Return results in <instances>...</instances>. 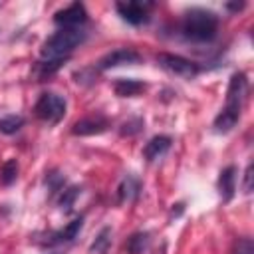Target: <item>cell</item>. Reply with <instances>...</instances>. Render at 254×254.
<instances>
[{
    "label": "cell",
    "instance_id": "16",
    "mask_svg": "<svg viewBox=\"0 0 254 254\" xmlns=\"http://www.w3.org/2000/svg\"><path fill=\"white\" fill-rule=\"evenodd\" d=\"M149 246V234L147 232H135L127 238V244H125V250L129 254H143Z\"/></svg>",
    "mask_w": 254,
    "mask_h": 254
},
{
    "label": "cell",
    "instance_id": "11",
    "mask_svg": "<svg viewBox=\"0 0 254 254\" xmlns=\"http://www.w3.org/2000/svg\"><path fill=\"white\" fill-rule=\"evenodd\" d=\"M171 147V137L169 135H155L153 139H149V143L143 149V155L147 161H155L159 157H163Z\"/></svg>",
    "mask_w": 254,
    "mask_h": 254
},
{
    "label": "cell",
    "instance_id": "25",
    "mask_svg": "<svg viewBox=\"0 0 254 254\" xmlns=\"http://www.w3.org/2000/svg\"><path fill=\"white\" fill-rule=\"evenodd\" d=\"M226 8L228 10H242L244 8V2H240V4H226Z\"/></svg>",
    "mask_w": 254,
    "mask_h": 254
},
{
    "label": "cell",
    "instance_id": "10",
    "mask_svg": "<svg viewBox=\"0 0 254 254\" xmlns=\"http://www.w3.org/2000/svg\"><path fill=\"white\" fill-rule=\"evenodd\" d=\"M234 190H236V167H226L220 171V177H218V192L222 196V200H232L234 196Z\"/></svg>",
    "mask_w": 254,
    "mask_h": 254
},
{
    "label": "cell",
    "instance_id": "5",
    "mask_svg": "<svg viewBox=\"0 0 254 254\" xmlns=\"http://www.w3.org/2000/svg\"><path fill=\"white\" fill-rule=\"evenodd\" d=\"M157 64L165 71H169L173 75H179V77H185V79H192L200 71V65L198 64H194L189 58L177 56V54H159L157 56Z\"/></svg>",
    "mask_w": 254,
    "mask_h": 254
},
{
    "label": "cell",
    "instance_id": "14",
    "mask_svg": "<svg viewBox=\"0 0 254 254\" xmlns=\"http://www.w3.org/2000/svg\"><path fill=\"white\" fill-rule=\"evenodd\" d=\"M143 89H145V83L139 81V79H125V77H121V79H117L113 83V91L119 97H133V95L141 93Z\"/></svg>",
    "mask_w": 254,
    "mask_h": 254
},
{
    "label": "cell",
    "instance_id": "20",
    "mask_svg": "<svg viewBox=\"0 0 254 254\" xmlns=\"http://www.w3.org/2000/svg\"><path fill=\"white\" fill-rule=\"evenodd\" d=\"M16 179H18V163H16V159H8V161L2 165V169H0V183L8 187V185H12Z\"/></svg>",
    "mask_w": 254,
    "mask_h": 254
},
{
    "label": "cell",
    "instance_id": "7",
    "mask_svg": "<svg viewBox=\"0 0 254 254\" xmlns=\"http://www.w3.org/2000/svg\"><path fill=\"white\" fill-rule=\"evenodd\" d=\"M54 22L62 28H79L81 24L87 22V12H85V6L81 2H73L69 4L67 8L60 10L54 14Z\"/></svg>",
    "mask_w": 254,
    "mask_h": 254
},
{
    "label": "cell",
    "instance_id": "21",
    "mask_svg": "<svg viewBox=\"0 0 254 254\" xmlns=\"http://www.w3.org/2000/svg\"><path fill=\"white\" fill-rule=\"evenodd\" d=\"M46 185H48L50 194H56V192H60V190L64 189L65 179H64L62 173H58V171H50V173L46 175Z\"/></svg>",
    "mask_w": 254,
    "mask_h": 254
},
{
    "label": "cell",
    "instance_id": "8",
    "mask_svg": "<svg viewBox=\"0 0 254 254\" xmlns=\"http://www.w3.org/2000/svg\"><path fill=\"white\" fill-rule=\"evenodd\" d=\"M139 62H141V56L135 50H131V48H119V50H113V52L105 54L97 62V67L99 69H111V67L131 65V64H139Z\"/></svg>",
    "mask_w": 254,
    "mask_h": 254
},
{
    "label": "cell",
    "instance_id": "17",
    "mask_svg": "<svg viewBox=\"0 0 254 254\" xmlns=\"http://www.w3.org/2000/svg\"><path fill=\"white\" fill-rule=\"evenodd\" d=\"M79 192H81L79 187H67V189H62V190H60V196H58V206H60L64 212H69L71 206H73V202H75V198L79 196Z\"/></svg>",
    "mask_w": 254,
    "mask_h": 254
},
{
    "label": "cell",
    "instance_id": "9",
    "mask_svg": "<svg viewBox=\"0 0 254 254\" xmlns=\"http://www.w3.org/2000/svg\"><path fill=\"white\" fill-rule=\"evenodd\" d=\"M107 127H109V121H107L103 115H91V117H83V119L75 121L73 127H71V133H73V135H79V137H85V135H99V133H103Z\"/></svg>",
    "mask_w": 254,
    "mask_h": 254
},
{
    "label": "cell",
    "instance_id": "2",
    "mask_svg": "<svg viewBox=\"0 0 254 254\" xmlns=\"http://www.w3.org/2000/svg\"><path fill=\"white\" fill-rule=\"evenodd\" d=\"M218 30V16L212 10L206 8H190L185 12V18L181 22V32L187 40L202 44L214 40Z\"/></svg>",
    "mask_w": 254,
    "mask_h": 254
},
{
    "label": "cell",
    "instance_id": "24",
    "mask_svg": "<svg viewBox=\"0 0 254 254\" xmlns=\"http://www.w3.org/2000/svg\"><path fill=\"white\" fill-rule=\"evenodd\" d=\"M250 190H252V165H248L244 171V192H250Z\"/></svg>",
    "mask_w": 254,
    "mask_h": 254
},
{
    "label": "cell",
    "instance_id": "18",
    "mask_svg": "<svg viewBox=\"0 0 254 254\" xmlns=\"http://www.w3.org/2000/svg\"><path fill=\"white\" fill-rule=\"evenodd\" d=\"M24 125V117L22 115H6L0 117V133L4 135H14L16 131H20Z\"/></svg>",
    "mask_w": 254,
    "mask_h": 254
},
{
    "label": "cell",
    "instance_id": "4",
    "mask_svg": "<svg viewBox=\"0 0 254 254\" xmlns=\"http://www.w3.org/2000/svg\"><path fill=\"white\" fill-rule=\"evenodd\" d=\"M34 113H36L38 119H42V121H46L50 125H56L65 115V99L62 95H58V93L46 91V93H42L38 97V101L34 105Z\"/></svg>",
    "mask_w": 254,
    "mask_h": 254
},
{
    "label": "cell",
    "instance_id": "22",
    "mask_svg": "<svg viewBox=\"0 0 254 254\" xmlns=\"http://www.w3.org/2000/svg\"><path fill=\"white\" fill-rule=\"evenodd\" d=\"M141 127H143V121H141V119H133V121H129V123H123L121 135H133V133H137Z\"/></svg>",
    "mask_w": 254,
    "mask_h": 254
},
{
    "label": "cell",
    "instance_id": "15",
    "mask_svg": "<svg viewBox=\"0 0 254 254\" xmlns=\"http://www.w3.org/2000/svg\"><path fill=\"white\" fill-rule=\"evenodd\" d=\"M62 64H64V60H42V62L36 64L34 75L38 77V81H44V79H48L52 73H56Z\"/></svg>",
    "mask_w": 254,
    "mask_h": 254
},
{
    "label": "cell",
    "instance_id": "12",
    "mask_svg": "<svg viewBox=\"0 0 254 254\" xmlns=\"http://www.w3.org/2000/svg\"><path fill=\"white\" fill-rule=\"evenodd\" d=\"M81 226H83V216H77V218H75V220H71L65 228L52 232V234H50L48 244H64V242H71V240L79 234Z\"/></svg>",
    "mask_w": 254,
    "mask_h": 254
},
{
    "label": "cell",
    "instance_id": "3",
    "mask_svg": "<svg viewBox=\"0 0 254 254\" xmlns=\"http://www.w3.org/2000/svg\"><path fill=\"white\" fill-rule=\"evenodd\" d=\"M85 40V32L79 28H62L50 36L42 46V60H67V56Z\"/></svg>",
    "mask_w": 254,
    "mask_h": 254
},
{
    "label": "cell",
    "instance_id": "1",
    "mask_svg": "<svg viewBox=\"0 0 254 254\" xmlns=\"http://www.w3.org/2000/svg\"><path fill=\"white\" fill-rule=\"evenodd\" d=\"M246 93H248V79L242 71H236L230 77V85L226 91V105L214 119V129L218 133H226L238 123Z\"/></svg>",
    "mask_w": 254,
    "mask_h": 254
},
{
    "label": "cell",
    "instance_id": "6",
    "mask_svg": "<svg viewBox=\"0 0 254 254\" xmlns=\"http://www.w3.org/2000/svg\"><path fill=\"white\" fill-rule=\"evenodd\" d=\"M151 2H117L115 10L119 12V16L133 26H141L149 22V10H151Z\"/></svg>",
    "mask_w": 254,
    "mask_h": 254
},
{
    "label": "cell",
    "instance_id": "19",
    "mask_svg": "<svg viewBox=\"0 0 254 254\" xmlns=\"http://www.w3.org/2000/svg\"><path fill=\"white\" fill-rule=\"evenodd\" d=\"M109 244H111V228L105 226V228L97 234V238L93 240V244L89 246V252H91V254H105L107 248H109Z\"/></svg>",
    "mask_w": 254,
    "mask_h": 254
},
{
    "label": "cell",
    "instance_id": "23",
    "mask_svg": "<svg viewBox=\"0 0 254 254\" xmlns=\"http://www.w3.org/2000/svg\"><path fill=\"white\" fill-rule=\"evenodd\" d=\"M236 254H254V244L250 238H240L236 244Z\"/></svg>",
    "mask_w": 254,
    "mask_h": 254
},
{
    "label": "cell",
    "instance_id": "13",
    "mask_svg": "<svg viewBox=\"0 0 254 254\" xmlns=\"http://www.w3.org/2000/svg\"><path fill=\"white\" fill-rule=\"evenodd\" d=\"M139 192H141V181L133 175H127L117 189L119 202H133V200H137Z\"/></svg>",
    "mask_w": 254,
    "mask_h": 254
}]
</instances>
